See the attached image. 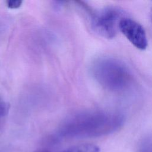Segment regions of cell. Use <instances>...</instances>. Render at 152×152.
Wrapping results in <instances>:
<instances>
[{"label":"cell","mask_w":152,"mask_h":152,"mask_svg":"<svg viewBox=\"0 0 152 152\" xmlns=\"http://www.w3.org/2000/svg\"><path fill=\"white\" fill-rule=\"evenodd\" d=\"M35 152H50L49 151L47 150H38V151H36Z\"/></svg>","instance_id":"10"},{"label":"cell","mask_w":152,"mask_h":152,"mask_svg":"<svg viewBox=\"0 0 152 152\" xmlns=\"http://www.w3.org/2000/svg\"><path fill=\"white\" fill-rule=\"evenodd\" d=\"M8 109H9V107L0 108V118L4 116L8 113Z\"/></svg>","instance_id":"8"},{"label":"cell","mask_w":152,"mask_h":152,"mask_svg":"<svg viewBox=\"0 0 152 152\" xmlns=\"http://www.w3.org/2000/svg\"><path fill=\"white\" fill-rule=\"evenodd\" d=\"M138 152H152V138H146L141 142Z\"/></svg>","instance_id":"6"},{"label":"cell","mask_w":152,"mask_h":152,"mask_svg":"<svg viewBox=\"0 0 152 152\" xmlns=\"http://www.w3.org/2000/svg\"><path fill=\"white\" fill-rule=\"evenodd\" d=\"M91 72L101 86L112 92L125 91L132 86L134 81L132 74L127 65L111 57L96 60L91 66Z\"/></svg>","instance_id":"2"},{"label":"cell","mask_w":152,"mask_h":152,"mask_svg":"<svg viewBox=\"0 0 152 152\" xmlns=\"http://www.w3.org/2000/svg\"><path fill=\"white\" fill-rule=\"evenodd\" d=\"M123 17L122 9L115 6L107 7L90 13L91 26L101 36L112 39L116 36L120 21Z\"/></svg>","instance_id":"3"},{"label":"cell","mask_w":152,"mask_h":152,"mask_svg":"<svg viewBox=\"0 0 152 152\" xmlns=\"http://www.w3.org/2000/svg\"><path fill=\"white\" fill-rule=\"evenodd\" d=\"M22 4V1H8L7 2L8 7L11 9H17L19 8Z\"/></svg>","instance_id":"7"},{"label":"cell","mask_w":152,"mask_h":152,"mask_svg":"<svg viewBox=\"0 0 152 152\" xmlns=\"http://www.w3.org/2000/svg\"><path fill=\"white\" fill-rule=\"evenodd\" d=\"M119 30L136 48L144 50L147 48L148 40L143 27L135 20L124 17L120 21Z\"/></svg>","instance_id":"4"},{"label":"cell","mask_w":152,"mask_h":152,"mask_svg":"<svg viewBox=\"0 0 152 152\" xmlns=\"http://www.w3.org/2000/svg\"><path fill=\"white\" fill-rule=\"evenodd\" d=\"M120 113L103 110H88L66 118L59 128L62 136L74 138L96 137L113 133L124 124Z\"/></svg>","instance_id":"1"},{"label":"cell","mask_w":152,"mask_h":152,"mask_svg":"<svg viewBox=\"0 0 152 152\" xmlns=\"http://www.w3.org/2000/svg\"><path fill=\"white\" fill-rule=\"evenodd\" d=\"M7 107H9L8 104L5 102H4L1 98H0V108Z\"/></svg>","instance_id":"9"},{"label":"cell","mask_w":152,"mask_h":152,"mask_svg":"<svg viewBox=\"0 0 152 152\" xmlns=\"http://www.w3.org/2000/svg\"><path fill=\"white\" fill-rule=\"evenodd\" d=\"M62 152H100V148L94 144H83L72 146Z\"/></svg>","instance_id":"5"}]
</instances>
